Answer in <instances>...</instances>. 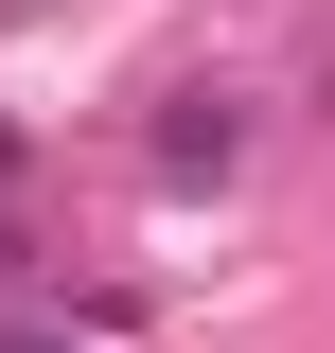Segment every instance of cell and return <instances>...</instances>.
Here are the masks:
<instances>
[{"mask_svg": "<svg viewBox=\"0 0 335 353\" xmlns=\"http://www.w3.org/2000/svg\"><path fill=\"white\" fill-rule=\"evenodd\" d=\"M230 141H247V124H230V88H194V106H176V124H159V159H176V176H212V159H230Z\"/></svg>", "mask_w": 335, "mask_h": 353, "instance_id": "obj_1", "label": "cell"}]
</instances>
